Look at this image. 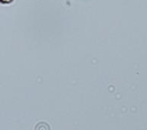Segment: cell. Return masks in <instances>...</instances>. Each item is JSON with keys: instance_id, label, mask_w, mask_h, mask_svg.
I'll list each match as a JSON object with an SVG mask.
<instances>
[{"instance_id": "obj_1", "label": "cell", "mask_w": 147, "mask_h": 130, "mask_svg": "<svg viewBox=\"0 0 147 130\" xmlns=\"http://www.w3.org/2000/svg\"><path fill=\"white\" fill-rule=\"evenodd\" d=\"M12 1V0H1V2L2 3H5V4H7V3H10Z\"/></svg>"}]
</instances>
